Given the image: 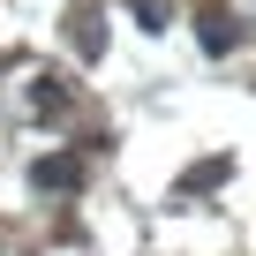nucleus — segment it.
Instances as JSON below:
<instances>
[{"label":"nucleus","mask_w":256,"mask_h":256,"mask_svg":"<svg viewBox=\"0 0 256 256\" xmlns=\"http://www.w3.org/2000/svg\"><path fill=\"white\" fill-rule=\"evenodd\" d=\"M30 106H68V83H60V76H38V83H30Z\"/></svg>","instance_id":"3"},{"label":"nucleus","mask_w":256,"mask_h":256,"mask_svg":"<svg viewBox=\"0 0 256 256\" xmlns=\"http://www.w3.org/2000/svg\"><path fill=\"white\" fill-rule=\"evenodd\" d=\"M211 181H226V158H204V166H188V181H181V188H211Z\"/></svg>","instance_id":"4"},{"label":"nucleus","mask_w":256,"mask_h":256,"mask_svg":"<svg viewBox=\"0 0 256 256\" xmlns=\"http://www.w3.org/2000/svg\"><path fill=\"white\" fill-rule=\"evenodd\" d=\"M226 46H234V30H226V16L211 8V16H204V53H226Z\"/></svg>","instance_id":"2"},{"label":"nucleus","mask_w":256,"mask_h":256,"mask_svg":"<svg viewBox=\"0 0 256 256\" xmlns=\"http://www.w3.org/2000/svg\"><path fill=\"white\" fill-rule=\"evenodd\" d=\"M30 181H38V188H76V181H83V158H38Z\"/></svg>","instance_id":"1"}]
</instances>
